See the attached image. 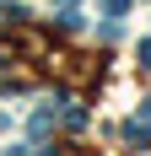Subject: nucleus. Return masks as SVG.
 I'll list each match as a JSON object with an SVG mask.
<instances>
[{
    "instance_id": "obj_1",
    "label": "nucleus",
    "mask_w": 151,
    "mask_h": 156,
    "mask_svg": "<svg viewBox=\"0 0 151 156\" xmlns=\"http://www.w3.org/2000/svg\"><path fill=\"white\" fill-rule=\"evenodd\" d=\"M140 70H151V43H140Z\"/></svg>"
},
{
    "instance_id": "obj_2",
    "label": "nucleus",
    "mask_w": 151,
    "mask_h": 156,
    "mask_svg": "<svg viewBox=\"0 0 151 156\" xmlns=\"http://www.w3.org/2000/svg\"><path fill=\"white\" fill-rule=\"evenodd\" d=\"M54 5H60V11H70V5H76V0H54Z\"/></svg>"
}]
</instances>
